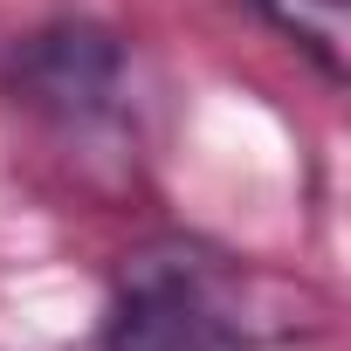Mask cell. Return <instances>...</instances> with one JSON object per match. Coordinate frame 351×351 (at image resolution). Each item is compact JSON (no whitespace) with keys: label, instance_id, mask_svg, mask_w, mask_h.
I'll return each instance as SVG.
<instances>
[{"label":"cell","instance_id":"2","mask_svg":"<svg viewBox=\"0 0 351 351\" xmlns=\"http://www.w3.org/2000/svg\"><path fill=\"white\" fill-rule=\"evenodd\" d=\"M14 104H28L62 145H104V158H131V104H124V49L104 28H42L14 49Z\"/></svg>","mask_w":351,"mask_h":351},{"label":"cell","instance_id":"1","mask_svg":"<svg viewBox=\"0 0 351 351\" xmlns=\"http://www.w3.org/2000/svg\"><path fill=\"white\" fill-rule=\"evenodd\" d=\"M289 296L269 276L207 262L193 248L138 255L110 324V351H241L289 330Z\"/></svg>","mask_w":351,"mask_h":351},{"label":"cell","instance_id":"3","mask_svg":"<svg viewBox=\"0 0 351 351\" xmlns=\"http://www.w3.org/2000/svg\"><path fill=\"white\" fill-rule=\"evenodd\" d=\"M262 8L276 14V28H289L324 62V76H344V8L337 0H262Z\"/></svg>","mask_w":351,"mask_h":351}]
</instances>
